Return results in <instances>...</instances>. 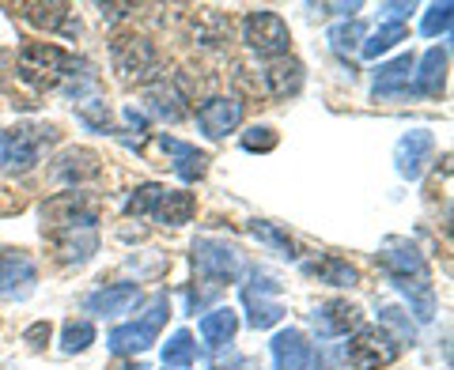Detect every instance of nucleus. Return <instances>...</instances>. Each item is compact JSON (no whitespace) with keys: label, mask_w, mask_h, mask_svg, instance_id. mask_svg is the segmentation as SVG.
<instances>
[{"label":"nucleus","mask_w":454,"mask_h":370,"mask_svg":"<svg viewBox=\"0 0 454 370\" xmlns=\"http://www.w3.org/2000/svg\"><path fill=\"white\" fill-rule=\"evenodd\" d=\"M379 265L390 273V280L402 288L417 306V318L428 321L435 314V298H432V276H428V265L417 253V246H409L405 238H387V246L379 250Z\"/></svg>","instance_id":"nucleus-1"},{"label":"nucleus","mask_w":454,"mask_h":370,"mask_svg":"<svg viewBox=\"0 0 454 370\" xmlns=\"http://www.w3.org/2000/svg\"><path fill=\"white\" fill-rule=\"evenodd\" d=\"M80 73H88V65L50 42H31L20 50V80L31 88H73Z\"/></svg>","instance_id":"nucleus-2"},{"label":"nucleus","mask_w":454,"mask_h":370,"mask_svg":"<svg viewBox=\"0 0 454 370\" xmlns=\"http://www.w3.org/2000/svg\"><path fill=\"white\" fill-rule=\"evenodd\" d=\"M110 61L114 73H118L125 83H152L160 80V53L148 38L140 35H118L110 42Z\"/></svg>","instance_id":"nucleus-3"},{"label":"nucleus","mask_w":454,"mask_h":370,"mask_svg":"<svg viewBox=\"0 0 454 370\" xmlns=\"http://www.w3.org/2000/svg\"><path fill=\"white\" fill-rule=\"evenodd\" d=\"M167 318H170L167 295H155L152 306H148V318L129 321V325H118V329L106 336V348L114 355H140V351H148L155 344V336H160V329L167 325Z\"/></svg>","instance_id":"nucleus-4"},{"label":"nucleus","mask_w":454,"mask_h":370,"mask_svg":"<svg viewBox=\"0 0 454 370\" xmlns=\"http://www.w3.org/2000/svg\"><path fill=\"white\" fill-rule=\"evenodd\" d=\"M57 140L53 125H35V129L0 133V170H31L38 155Z\"/></svg>","instance_id":"nucleus-5"},{"label":"nucleus","mask_w":454,"mask_h":370,"mask_svg":"<svg viewBox=\"0 0 454 370\" xmlns=\"http://www.w3.org/2000/svg\"><path fill=\"white\" fill-rule=\"evenodd\" d=\"M243 42H247L254 53L269 57V61H277V57H288L292 35H288V23H284L277 12L258 8V12H250L247 23H243Z\"/></svg>","instance_id":"nucleus-6"},{"label":"nucleus","mask_w":454,"mask_h":370,"mask_svg":"<svg viewBox=\"0 0 454 370\" xmlns=\"http://www.w3.org/2000/svg\"><path fill=\"white\" fill-rule=\"evenodd\" d=\"M193 268L205 280L235 283L239 276H243V253H239L235 246H227V242H220V238H197L193 242Z\"/></svg>","instance_id":"nucleus-7"},{"label":"nucleus","mask_w":454,"mask_h":370,"mask_svg":"<svg viewBox=\"0 0 454 370\" xmlns=\"http://www.w3.org/2000/svg\"><path fill=\"white\" fill-rule=\"evenodd\" d=\"M397 355H402V344L382 329H360L348 340V363L356 370H387Z\"/></svg>","instance_id":"nucleus-8"},{"label":"nucleus","mask_w":454,"mask_h":370,"mask_svg":"<svg viewBox=\"0 0 454 370\" xmlns=\"http://www.w3.org/2000/svg\"><path fill=\"white\" fill-rule=\"evenodd\" d=\"M42 220L46 227L57 235V231H68V227H80V223H98L95 208L88 204L83 193H57L53 201L42 204Z\"/></svg>","instance_id":"nucleus-9"},{"label":"nucleus","mask_w":454,"mask_h":370,"mask_svg":"<svg viewBox=\"0 0 454 370\" xmlns=\"http://www.w3.org/2000/svg\"><path fill=\"white\" fill-rule=\"evenodd\" d=\"M35 280H38V268L23 250H4L0 253V295L23 298V295H31Z\"/></svg>","instance_id":"nucleus-10"},{"label":"nucleus","mask_w":454,"mask_h":370,"mask_svg":"<svg viewBox=\"0 0 454 370\" xmlns=\"http://www.w3.org/2000/svg\"><path fill=\"white\" fill-rule=\"evenodd\" d=\"M197 125L208 140H220L227 133H235L243 125V103L239 98H208V103L197 110Z\"/></svg>","instance_id":"nucleus-11"},{"label":"nucleus","mask_w":454,"mask_h":370,"mask_svg":"<svg viewBox=\"0 0 454 370\" xmlns=\"http://www.w3.org/2000/svg\"><path fill=\"white\" fill-rule=\"evenodd\" d=\"M432 148H435V140L432 133H424V129H413V133H405L402 140H397V148H394V163H397V174L402 178H420V170L424 163L432 159Z\"/></svg>","instance_id":"nucleus-12"},{"label":"nucleus","mask_w":454,"mask_h":370,"mask_svg":"<svg viewBox=\"0 0 454 370\" xmlns=\"http://www.w3.org/2000/svg\"><path fill=\"white\" fill-rule=\"evenodd\" d=\"M273 359H277V370H307L315 363V348L307 344V336L300 329H280L273 336Z\"/></svg>","instance_id":"nucleus-13"},{"label":"nucleus","mask_w":454,"mask_h":370,"mask_svg":"<svg viewBox=\"0 0 454 370\" xmlns=\"http://www.w3.org/2000/svg\"><path fill=\"white\" fill-rule=\"evenodd\" d=\"M53 242L65 265H83L98 250V231L95 223H80V227H68V231H57Z\"/></svg>","instance_id":"nucleus-14"},{"label":"nucleus","mask_w":454,"mask_h":370,"mask_svg":"<svg viewBox=\"0 0 454 370\" xmlns=\"http://www.w3.org/2000/svg\"><path fill=\"white\" fill-rule=\"evenodd\" d=\"M360 325V310L345 303V298H330L315 310V329L318 336H348Z\"/></svg>","instance_id":"nucleus-15"},{"label":"nucleus","mask_w":454,"mask_h":370,"mask_svg":"<svg viewBox=\"0 0 454 370\" xmlns=\"http://www.w3.org/2000/svg\"><path fill=\"white\" fill-rule=\"evenodd\" d=\"M140 303V288L137 283H114V288H103L88 295V310L98 318H121Z\"/></svg>","instance_id":"nucleus-16"},{"label":"nucleus","mask_w":454,"mask_h":370,"mask_svg":"<svg viewBox=\"0 0 454 370\" xmlns=\"http://www.w3.org/2000/svg\"><path fill=\"white\" fill-rule=\"evenodd\" d=\"M98 174V155L88 151V148H68L61 159L50 166V178L61 181V185H80Z\"/></svg>","instance_id":"nucleus-17"},{"label":"nucleus","mask_w":454,"mask_h":370,"mask_svg":"<svg viewBox=\"0 0 454 370\" xmlns=\"http://www.w3.org/2000/svg\"><path fill=\"white\" fill-rule=\"evenodd\" d=\"M265 88L273 98H292L303 91V65L295 57H277L265 68Z\"/></svg>","instance_id":"nucleus-18"},{"label":"nucleus","mask_w":454,"mask_h":370,"mask_svg":"<svg viewBox=\"0 0 454 370\" xmlns=\"http://www.w3.org/2000/svg\"><path fill=\"white\" fill-rule=\"evenodd\" d=\"M160 144H163V151L175 155V174H178L182 181L205 178V170H208V155H205V151H197L193 144H182V140H170V136H163Z\"/></svg>","instance_id":"nucleus-19"},{"label":"nucleus","mask_w":454,"mask_h":370,"mask_svg":"<svg viewBox=\"0 0 454 370\" xmlns=\"http://www.w3.org/2000/svg\"><path fill=\"white\" fill-rule=\"evenodd\" d=\"M413 68L417 61L409 53H402L397 61L390 65H382L379 73H375V98H390V95H402L409 88V76H413Z\"/></svg>","instance_id":"nucleus-20"},{"label":"nucleus","mask_w":454,"mask_h":370,"mask_svg":"<svg viewBox=\"0 0 454 370\" xmlns=\"http://www.w3.org/2000/svg\"><path fill=\"white\" fill-rule=\"evenodd\" d=\"M23 16L35 27H46V31H61V35H80V23L73 19L68 4H23Z\"/></svg>","instance_id":"nucleus-21"},{"label":"nucleus","mask_w":454,"mask_h":370,"mask_svg":"<svg viewBox=\"0 0 454 370\" xmlns=\"http://www.w3.org/2000/svg\"><path fill=\"white\" fill-rule=\"evenodd\" d=\"M235 329H239V314L231 306H216L212 314L201 318V340L208 348H223L235 336Z\"/></svg>","instance_id":"nucleus-22"},{"label":"nucleus","mask_w":454,"mask_h":370,"mask_svg":"<svg viewBox=\"0 0 454 370\" xmlns=\"http://www.w3.org/2000/svg\"><path fill=\"white\" fill-rule=\"evenodd\" d=\"M193 212H197L193 193H186V189H167L160 208H155V220H160L163 227H182V223L193 220Z\"/></svg>","instance_id":"nucleus-23"},{"label":"nucleus","mask_w":454,"mask_h":370,"mask_svg":"<svg viewBox=\"0 0 454 370\" xmlns=\"http://www.w3.org/2000/svg\"><path fill=\"white\" fill-rule=\"evenodd\" d=\"M443 80H447V50H443V46H435V50L424 53V61H420L417 91H420V95H428V98H435L439 91H443Z\"/></svg>","instance_id":"nucleus-24"},{"label":"nucleus","mask_w":454,"mask_h":370,"mask_svg":"<svg viewBox=\"0 0 454 370\" xmlns=\"http://www.w3.org/2000/svg\"><path fill=\"white\" fill-rule=\"evenodd\" d=\"M265 288H273V283L265 280ZM265 288H262V291H265ZM262 291H254V288L243 291V303H247V310H250V325H254V329H269V325H277V321L284 318V306L277 303V298H265Z\"/></svg>","instance_id":"nucleus-25"},{"label":"nucleus","mask_w":454,"mask_h":370,"mask_svg":"<svg viewBox=\"0 0 454 370\" xmlns=\"http://www.w3.org/2000/svg\"><path fill=\"white\" fill-rule=\"evenodd\" d=\"M310 276H318L322 283H333V288H352V283H360V273L352 268L348 261H337V258H325V261H315L307 265Z\"/></svg>","instance_id":"nucleus-26"},{"label":"nucleus","mask_w":454,"mask_h":370,"mask_svg":"<svg viewBox=\"0 0 454 370\" xmlns=\"http://www.w3.org/2000/svg\"><path fill=\"white\" fill-rule=\"evenodd\" d=\"M193 359H197L193 336H190L186 329H178V333L163 344V366H167V370H186V366H193Z\"/></svg>","instance_id":"nucleus-27"},{"label":"nucleus","mask_w":454,"mask_h":370,"mask_svg":"<svg viewBox=\"0 0 454 370\" xmlns=\"http://www.w3.org/2000/svg\"><path fill=\"white\" fill-rule=\"evenodd\" d=\"M405 35H409V31H405V23H382L379 31L360 46V53H364V57H379V53L394 50L397 42H405Z\"/></svg>","instance_id":"nucleus-28"},{"label":"nucleus","mask_w":454,"mask_h":370,"mask_svg":"<svg viewBox=\"0 0 454 370\" xmlns=\"http://www.w3.org/2000/svg\"><path fill=\"white\" fill-rule=\"evenodd\" d=\"M178 103H182V98H178L175 88H155V91L148 95V110L155 113V118H167V121H178L182 113H186Z\"/></svg>","instance_id":"nucleus-29"},{"label":"nucleus","mask_w":454,"mask_h":370,"mask_svg":"<svg viewBox=\"0 0 454 370\" xmlns=\"http://www.w3.org/2000/svg\"><path fill=\"white\" fill-rule=\"evenodd\" d=\"M163 185H155V181H145L140 189L129 197V216H155V208H160L163 201Z\"/></svg>","instance_id":"nucleus-30"},{"label":"nucleus","mask_w":454,"mask_h":370,"mask_svg":"<svg viewBox=\"0 0 454 370\" xmlns=\"http://www.w3.org/2000/svg\"><path fill=\"white\" fill-rule=\"evenodd\" d=\"M91 340H95V325L91 321H68L65 333H61V348L68 355H76L83 348H91Z\"/></svg>","instance_id":"nucleus-31"},{"label":"nucleus","mask_w":454,"mask_h":370,"mask_svg":"<svg viewBox=\"0 0 454 370\" xmlns=\"http://www.w3.org/2000/svg\"><path fill=\"white\" fill-rule=\"evenodd\" d=\"M76 113H80V121L88 125V129L110 133V110H106V103H98V98H83V103H76Z\"/></svg>","instance_id":"nucleus-32"},{"label":"nucleus","mask_w":454,"mask_h":370,"mask_svg":"<svg viewBox=\"0 0 454 370\" xmlns=\"http://www.w3.org/2000/svg\"><path fill=\"white\" fill-rule=\"evenodd\" d=\"M330 42H333V50H340V53L364 46V23H360V19H352V23L333 27V31H330Z\"/></svg>","instance_id":"nucleus-33"},{"label":"nucleus","mask_w":454,"mask_h":370,"mask_svg":"<svg viewBox=\"0 0 454 370\" xmlns=\"http://www.w3.org/2000/svg\"><path fill=\"white\" fill-rule=\"evenodd\" d=\"M450 4L443 0V4H432L428 12H424V23H420V31L428 35V38H435V35H447L450 31Z\"/></svg>","instance_id":"nucleus-34"},{"label":"nucleus","mask_w":454,"mask_h":370,"mask_svg":"<svg viewBox=\"0 0 454 370\" xmlns=\"http://www.w3.org/2000/svg\"><path fill=\"white\" fill-rule=\"evenodd\" d=\"M250 231L258 235L262 242H269V246H277V250L284 253V258H295V250H292V238H288V235H280L273 223H262V220H254V223H250Z\"/></svg>","instance_id":"nucleus-35"},{"label":"nucleus","mask_w":454,"mask_h":370,"mask_svg":"<svg viewBox=\"0 0 454 370\" xmlns=\"http://www.w3.org/2000/svg\"><path fill=\"white\" fill-rule=\"evenodd\" d=\"M379 321L382 325H390V329H397V344H413V321L409 318H402V310H394V306H387V310H379Z\"/></svg>","instance_id":"nucleus-36"},{"label":"nucleus","mask_w":454,"mask_h":370,"mask_svg":"<svg viewBox=\"0 0 454 370\" xmlns=\"http://www.w3.org/2000/svg\"><path fill=\"white\" fill-rule=\"evenodd\" d=\"M243 148L247 151H273L277 148V133L269 125H254V129L243 133Z\"/></svg>","instance_id":"nucleus-37"},{"label":"nucleus","mask_w":454,"mask_h":370,"mask_svg":"<svg viewBox=\"0 0 454 370\" xmlns=\"http://www.w3.org/2000/svg\"><path fill=\"white\" fill-rule=\"evenodd\" d=\"M23 340H27V344H31V348H46V340H50V321H38V325H31Z\"/></svg>","instance_id":"nucleus-38"},{"label":"nucleus","mask_w":454,"mask_h":370,"mask_svg":"<svg viewBox=\"0 0 454 370\" xmlns=\"http://www.w3.org/2000/svg\"><path fill=\"white\" fill-rule=\"evenodd\" d=\"M382 12H387V19H390V23H402L409 12H413V4H382Z\"/></svg>","instance_id":"nucleus-39"},{"label":"nucleus","mask_w":454,"mask_h":370,"mask_svg":"<svg viewBox=\"0 0 454 370\" xmlns=\"http://www.w3.org/2000/svg\"><path fill=\"white\" fill-rule=\"evenodd\" d=\"M129 8L133 4H103V19H121V16H129Z\"/></svg>","instance_id":"nucleus-40"},{"label":"nucleus","mask_w":454,"mask_h":370,"mask_svg":"<svg viewBox=\"0 0 454 370\" xmlns=\"http://www.w3.org/2000/svg\"><path fill=\"white\" fill-rule=\"evenodd\" d=\"M125 121H129L133 129H148V118H145V113H140L137 106H129V110H125Z\"/></svg>","instance_id":"nucleus-41"},{"label":"nucleus","mask_w":454,"mask_h":370,"mask_svg":"<svg viewBox=\"0 0 454 370\" xmlns=\"http://www.w3.org/2000/svg\"><path fill=\"white\" fill-rule=\"evenodd\" d=\"M110 370H148L145 363H137V359H121V363H114Z\"/></svg>","instance_id":"nucleus-42"}]
</instances>
